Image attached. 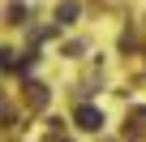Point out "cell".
Returning <instances> with one entry per match:
<instances>
[{
  "label": "cell",
  "mask_w": 146,
  "mask_h": 142,
  "mask_svg": "<svg viewBox=\"0 0 146 142\" xmlns=\"http://www.w3.org/2000/svg\"><path fill=\"white\" fill-rule=\"evenodd\" d=\"M22 17H26V5H9V22L22 26Z\"/></svg>",
  "instance_id": "obj_4"
},
{
  "label": "cell",
  "mask_w": 146,
  "mask_h": 142,
  "mask_svg": "<svg viewBox=\"0 0 146 142\" xmlns=\"http://www.w3.org/2000/svg\"><path fill=\"white\" fill-rule=\"evenodd\" d=\"M26 99H30V108H35V112H39V108H47V86H43V82H30V86H26Z\"/></svg>",
  "instance_id": "obj_2"
},
{
  "label": "cell",
  "mask_w": 146,
  "mask_h": 142,
  "mask_svg": "<svg viewBox=\"0 0 146 142\" xmlns=\"http://www.w3.org/2000/svg\"><path fill=\"white\" fill-rule=\"evenodd\" d=\"M73 17H78V0H60V5H56V22L64 26V22H73Z\"/></svg>",
  "instance_id": "obj_3"
},
{
  "label": "cell",
  "mask_w": 146,
  "mask_h": 142,
  "mask_svg": "<svg viewBox=\"0 0 146 142\" xmlns=\"http://www.w3.org/2000/svg\"><path fill=\"white\" fill-rule=\"evenodd\" d=\"M73 121H78L86 133H99V129H103V112L90 108V103H78V108H73Z\"/></svg>",
  "instance_id": "obj_1"
}]
</instances>
